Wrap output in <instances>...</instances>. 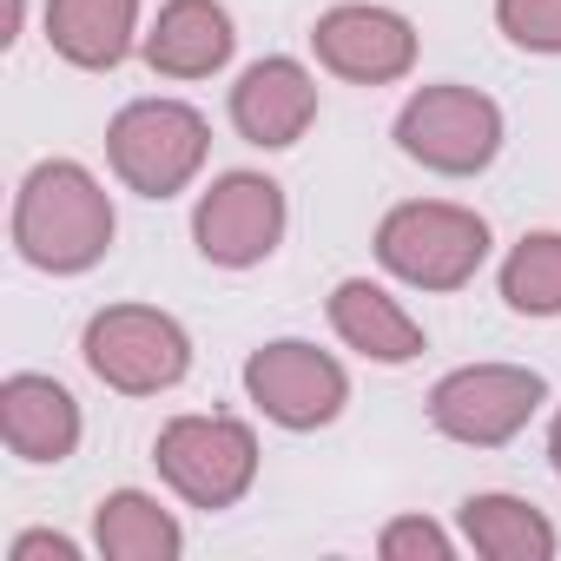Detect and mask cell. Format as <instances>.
<instances>
[{"mask_svg":"<svg viewBox=\"0 0 561 561\" xmlns=\"http://www.w3.org/2000/svg\"><path fill=\"white\" fill-rule=\"evenodd\" d=\"M14 244L34 271H87L113 244V205L93 185L87 165L47 159L27 172L21 205H14Z\"/></svg>","mask_w":561,"mask_h":561,"instance_id":"cell-1","label":"cell"},{"mask_svg":"<svg viewBox=\"0 0 561 561\" xmlns=\"http://www.w3.org/2000/svg\"><path fill=\"white\" fill-rule=\"evenodd\" d=\"M377 257L423 291H456L489 257V225L462 205H397L377 231Z\"/></svg>","mask_w":561,"mask_h":561,"instance_id":"cell-2","label":"cell"},{"mask_svg":"<svg viewBox=\"0 0 561 561\" xmlns=\"http://www.w3.org/2000/svg\"><path fill=\"white\" fill-rule=\"evenodd\" d=\"M205 119L179 100H139L113 119L106 133V152H113V172L146 192V198H172L185 192V179L205 165Z\"/></svg>","mask_w":561,"mask_h":561,"instance_id":"cell-3","label":"cell"},{"mask_svg":"<svg viewBox=\"0 0 561 561\" xmlns=\"http://www.w3.org/2000/svg\"><path fill=\"white\" fill-rule=\"evenodd\" d=\"M152 462L192 508H231L257 476V443L238 416H179L159 430Z\"/></svg>","mask_w":561,"mask_h":561,"instance_id":"cell-4","label":"cell"},{"mask_svg":"<svg viewBox=\"0 0 561 561\" xmlns=\"http://www.w3.org/2000/svg\"><path fill=\"white\" fill-rule=\"evenodd\" d=\"M87 364L100 383L126 390V397H152V390H172L192 364V344L185 331L165 318V311H146V305H113L87 324Z\"/></svg>","mask_w":561,"mask_h":561,"instance_id":"cell-5","label":"cell"},{"mask_svg":"<svg viewBox=\"0 0 561 561\" xmlns=\"http://www.w3.org/2000/svg\"><path fill=\"white\" fill-rule=\"evenodd\" d=\"M397 139L410 159H423L430 172H482L502 146V113L495 100H482L476 87H423L403 119H397Z\"/></svg>","mask_w":561,"mask_h":561,"instance_id":"cell-6","label":"cell"},{"mask_svg":"<svg viewBox=\"0 0 561 561\" xmlns=\"http://www.w3.org/2000/svg\"><path fill=\"white\" fill-rule=\"evenodd\" d=\"M541 403V377L535 370H508V364H476V370H456L436 383L430 397V416L443 436L456 443H476V449H495L508 443Z\"/></svg>","mask_w":561,"mask_h":561,"instance_id":"cell-7","label":"cell"},{"mask_svg":"<svg viewBox=\"0 0 561 561\" xmlns=\"http://www.w3.org/2000/svg\"><path fill=\"white\" fill-rule=\"evenodd\" d=\"M192 231H198V251L211 264L244 271V264L271 257L277 238H285V192H277L271 179H257V172H231V179H218L198 198Z\"/></svg>","mask_w":561,"mask_h":561,"instance_id":"cell-8","label":"cell"},{"mask_svg":"<svg viewBox=\"0 0 561 561\" xmlns=\"http://www.w3.org/2000/svg\"><path fill=\"white\" fill-rule=\"evenodd\" d=\"M244 390L257 397V410L271 423H285V430H318L344 410L351 383L344 370L311 351V344H264L251 364H244Z\"/></svg>","mask_w":561,"mask_h":561,"instance_id":"cell-9","label":"cell"},{"mask_svg":"<svg viewBox=\"0 0 561 561\" xmlns=\"http://www.w3.org/2000/svg\"><path fill=\"white\" fill-rule=\"evenodd\" d=\"M311 47H318V60H324L331 73L364 80V87H383V80L410 73V60H416L410 21H397V14H383V8H331V14L318 21Z\"/></svg>","mask_w":561,"mask_h":561,"instance_id":"cell-10","label":"cell"},{"mask_svg":"<svg viewBox=\"0 0 561 561\" xmlns=\"http://www.w3.org/2000/svg\"><path fill=\"white\" fill-rule=\"evenodd\" d=\"M318 113V87L298 60H257L238 87H231V119L251 146H291L305 139Z\"/></svg>","mask_w":561,"mask_h":561,"instance_id":"cell-11","label":"cell"},{"mask_svg":"<svg viewBox=\"0 0 561 561\" xmlns=\"http://www.w3.org/2000/svg\"><path fill=\"white\" fill-rule=\"evenodd\" d=\"M0 436L21 462H67L80 443V410L54 377H8L0 383Z\"/></svg>","mask_w":561,"mask_h":561,"instance_id":"cell-12","label":"cell"},{"mask_svg":"<svg viewBox=\"0 0 561 561\" xmlns=\"http://www.w3.org/2000/svg\"><path fill=\"white\" fill-rule=\"evenodd\" d=\"M146 60L165 80H205V73H218L231 60V21H225V8H211V0H172V8H159Z\"/></svg>","mask_w":561,"mask_h":561,"instance_id":"cell-13","label":"cell"},{"mask_svg":"<svg viewBox=\"0 0 561 561\" xmlns=\"http://www.w3.org/2000/svg\"><path fill=\"white\" fill-rule=\"evenodd\" d=\"M133 21H139V0H47V41L60 60L100 73L119 67L133 47Z\"/></svg>","mask_w":561,"mask_h":561,"instance_id":"cell-14","label":"cell"},{"mask_svg":"<svg viewBox=\"0 0 561 561\" xmlns=\"http://www.w3.org/2000/svg\"><path fill=\"white\" fill-rule=\"evenodd\" d=\"M331 324L351 351L377 357V364H410L423 351V331L403 318L397 298H383L377 285H364V277H351V285L331 291Z\"/></svg>","mask_w":561,"mask_h":561,"instance_id":"cell-15","label":"cell"},{"mask_svg":"<svg viewBox=\"0 0 561 561\" xmlns=\"http://www.w3.org/2000/svg\"><path fill=\"white\" fill-rule=\"evenodd\" d=\"M462 528L495 561H548L554 554V528L515 495H469L462 502Z\"/></svg>","mask_w":561,"mask_h":561,"instance_id":"cell-16","label":"cell"},{"mask_svg":"<svg viewBox=\"0 0 561 561\" xmlns=\"http://www.w3.org/2000/svg\"><path fill=\"white\" fill-rule=\"evenodd\" d=\"M100 554H113V561H172L179 554V522L159 502L119 489V495L100 502Z\"/></svg>","mask_w":561,"mask_h":561,"instance_id":"cell-17","label":"cell"},{"mask_svg":"<svg viewBox=\"0 0 561 561\" xmlns=\"http://www.w3.org/2000/svg\"><path fill=\"white\" fill-rule=\"evenodd\" d=\"M502 298L522 318H554L561 311V231H528L508 264H502Z\"/></svg>","mask_w":561,"mask_h":561,"instance_id":"cell-18","label":"cell"},{"mask_svg":"<svg viewBox=\"0 0 561 561\" xmlns=\"http://www.w3.org/2000/svg\"><path fill=\"white\" fill-rule=\"evenodd\" d=\"M502 34L528 54H561V0H495Z\"/></svg>","mask_w":561,"mask_h":561,"instance_id":"cell-19","label":"cell"},{"mask_svg":"<svg viewBox=\"0 0 561 561\" xmlns=\"http://www.w3.org/2000/svg\"><path fill=\"white\" fill-rule=\"evenodd\" d=\"M383 554H390V561H403V554L449 561V535H443V528H430V522H397V528H383Z\"/></svg>","mask_w":561,"mask_h":561,"instance_id":"cell-20","label":"cell"},{"mask_svg":"<svg viewBox=\"0 0 561 561\" xmlns=\"http://www.w3.org/2000/svg\"><path fill=\"white\" fill-rule=\"evenodd\" d=\"M47 554H54V561H80V548H73L67 535H21V541H14V561H47Z\"/></svg>","mask_w":561,"mask_h":561,"instance_id":"cell-21","label":"cell"},{"mask_svg":"<svg viewBox=\"0 0 561 561\" xmlns=\"http://www.w3.org/2000/svg\"><path fill=\"white\" fill-rule=\"evenodd\" d=\"M554 469H561V416H554Z\"/></svg>","mask_w":561,"mask_h":561,"instance_id":"cell-22","label":"cell"}]
</instances>
